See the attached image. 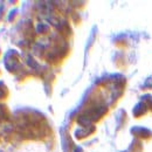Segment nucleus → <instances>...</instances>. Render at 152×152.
<instances>
[{
    "label": "nucleus",
    "instance_id": "nucleus-1",
    "mask_svg": "<svg viewBox=\"0 0 152 152\" xmlns=\"http://www.w3.org/2000/svg\"><path fill=\"white\" fill-rule=\"evenodd\" d=\"M136 108H138V110L142 108V104H138V107H136ZM134 115H137V116H139V111H137V109L134 110ZM140 115H142V111H140Z\"/></svg>",
    "mask_w": 152,
    "mask_h": 152
}]
</instances>
